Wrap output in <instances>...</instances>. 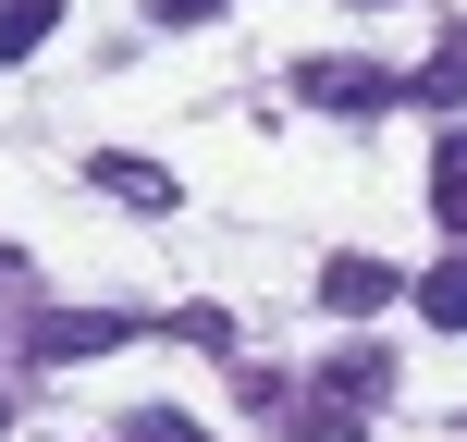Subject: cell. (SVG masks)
I'll return each instance as SVG.
<instances>
[{"mask_svg": "<svg viewBox=\"0 0 467 442\" xmlns=\"http://www.w3.org/2000/svg\"><path fill=\"white\" fill-rule=\"evenodd\" d=\"M234 394L258 406V430H283V442H357L369 430V406H345L332 381H283V369H246Z\"/></svg>", "mask_w": 467, "mask_h": 442, "instance_id": "obj_1", "label": "cell"}, {"mask_svg": "<svg viewBox=\"0 0 467 442\" xmlns=\"http://www.w3.org/2000/svg\"><path fill=\"white\" fill-rule=\"evenodd\" d=\"M123 307H25V356H37V369H74V356H111L123 344Z\"/></svg>", "mask_w": 467, "mask_h": 442, "instance_id": "obj_2", "label": "cell"}, {"mask_svg": "<svg viewBox=\"0 0 467 442\" xmlns=\"http://www.w3.org/2000/svg\"><path fill=\"white\" fill-rule=\"evenodd\" d=\"M296 98H320V111L369 123V111H394V98H406V74H381V62H345V49H320V62H296Z\"/></svg>", "mask_w": 467, "mask_h": 442, "instance_id": "obj_3", "label": "cell"}, {"mask_svg": "<svg viewBox=\"0 0 467 442\" xmlns=\"http://www.w3.org/2000/svg\"><path fill=\"white\" fill-rule=\"evenodd\" d=\"M87 185H99V197H123V210H136V221L185 210V185H172L161 160H136V148H87Z\"/></svg>", "mask_w": 467, "mask_h": 442, "instance_id": "obj_4", "label": "cell"}, {"mask_svg": "<svg viewBox=\"0 0 467 442\" xmlns=\"http://www.w3.org/2000/svg\"><path fill=\"white\" fill-rule=\"evenodd\" d=\"M394 295H406L394 258H320V307H332V320H381Z\"/></svg>", "mask_w": 467, "mask_h": 442, "instance_id": "obj_5", "label": "cell"}, {"mask_svg": "<svg viewBox=\"0 0 467 442\" xmlns=\"http://www.w3.org/2000/svg\"><path fill=\"white\" fill-rule=\"evenodd\" d=\"M320 381H332L345 406H369V418H381V406H394V344H345V356H320Z\"/></svg>", "mask_w": 467, "mask_h": 442, "instance_id": "obj_6", "label": "cell"}, {"mask_svg": "<svg viewBox=\"0 0 467 442\" xmlns=\"http://www.w3.org/2000/svg\"><path fill=\"white\" fill-rule=\"evenodd\" d=\"M431 221H443L455 246H467V123H455L443 148H431Z\"/></svg>", "mask_w": 467, "mask_h": 442, "instance_id": "obj_7", "label": "cell"}, {"mask_svg": "<svg viewBox=\"0 0 467 442\" xmlns=\"http://www.w3.org/2000/svg\"><path fill=\"white\" fill-rule=\"evenodd\" d=\"M406 295H419V320H431V332H467V246H455L431 283H406Z\"/></svg>", "mask_w": 467, "mask_h": 442, "instance_id": "obj_8", "label": "cell"}, {"mask_svg": "<svg viewBox=\"0 0 467 442\" xmlns=\"http://www.w3.org/2000/svg\"><path fill=\"white\" fill-rule=\"evenodd\" d=\"M49 25H62V0H0V74H13L25 49H49Z\"/></svg>", "mask_w": 467, "mask_h": 442, "instance_id": "obj_9", "label": "cell"}, {"mask_svg": "<svg viewBox=\"0 0 467 442\" xmlns=\"http://www.w3.org/2000/svg\"><path fill=\"white\" fill-rule=\"evenodd\" d=\"M406 98H431V111H455V98H467V37H443V49H431V62L406 74Z\"/></svg>", "mask_w": 467, "mask_h": 442, "instance_id": "obj_10", "label": "cell"}, {"mask_svg": "<svg viewBox=\"0 0 467 442\" xmlns=\"http://www.w3.org/2000/svg\"><path fill=\"white\" fill-rule=\"evenodd\" d=\"M172 344H197V356H234V320H222V307H172Z\"/></svg>", "mask_w": 467, "mask_h": 442, "instance_id": "obj_11", "label": "cell"}, {"mask_svg": "<svg viewBox=\"0 0 467 442\" xmlns=\"http://www.w3.org/2000/svg\"><path fill=\"white\" fill-rule=\"evenodd\" d=\"M123 442H210V430H197L185 406H136V418H123Z\"/></svg>", "mask_w": 467, "mask_h": 442, "instance_id": "obj_12", "label": "cell"}, {"mask_svg": "<svg viewBox=\"0 0 467 442\" xmlns=\"http://www.w3.org/2000/svg\"><path fill=\"white\" fill-rule=\"evenodd\" d=\"M222 0H148V25H210Z\"/></svg>", "mask_w": 467, "mask_h": 442, "instance_id": "obj_13", "label": "cell"}, {"mask_svg": "<svg viewBox=\"0 0 467 442\" xmlns=\"http://www.w3.org/2000/svg\"><path fill=\"white\" fill-rule=\"evenodd\" d=\"M13 283H25V258H13V246H0V332H13V320H25V307H13Z\"/></svg>", "mask_w": 467, "mask_h": 442, "instance_id": "obj_14", "label": "cell"}, {"mask_svg": "<svg viewBox=\"0 0 467 442\" xmlns=\"http://www.w3.org/2000/svg\"><path fill=\"white\" fill-rule=\"evenodd\" d=\"M0 430H13V394H0Z\"/></svg>", "mask_w": 467, "mask_h": 442, "instance_id": "obj_15", "label": "cell"}]
</instances>
